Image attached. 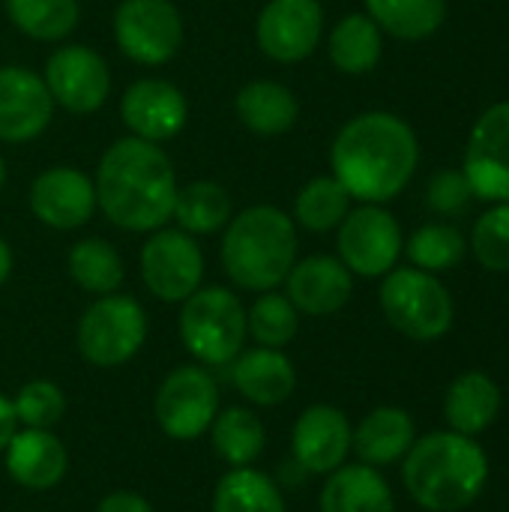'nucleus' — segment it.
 Masks as SVG:
<instances>
[{"instance_id":"1","label":"nucleus","mask_w":509,"mask_h":512,"mask_svg":"<svg viewBox=\"0 0 509 512\" xmlns=\"http://www.w3.org/2000/svg\"><path fill=\"white\" fill-rule=\"evenodd\" d=\"M93 186L105 219L135 234L159 231L171 219L180 189L168 153L135 135L114 141L102 153Z\"/></svg>"},{"instance_id":"2","label":"nucleus","mask_w":509,"mask_h":512,"mask_svg":"<svg viewBox=\"0 0 509 512\" xmlns=\"http://www.w3.org/2000/svg\"><path fill=\"white\" fill-rule=\"evenodd\" d=\"M420 159L414 129L387 111H369L342 126L333 141V177L363 204L396 198L414 177Z\"/></svg>"},{"instance_id":"3","label":"nucleus","mask_w":509,"mask_h":512,"mask_svg":"<svg viewBox=\"0 0 509 512\" xmlns=\"http://www.w3.org/2000/svg\"><path fill=\"white\" fill-rule=\"evenodd\" d=\"M402 480L423 510L459 512L486 489L489 459L468 435L432 432L405 453Z\"/></svg>"},{"instance_id":"4","label":"nucleus","mask_w":509,"mask_h":512,"mask_svg":"<svg viewBox=\"0 0 509 512\" xmlns=\"http://www.w3.org/2000/svg\"><path fill=\"white\" fill-rule=\"evenodd\" d=\"M297 261V228L288 213L255 204L225 225L222 267L243 291H273L285 282Z\"/></svg>"},{"instance_id":"5","label":"nucleus","mask_w":509,"mask_h":512,"mask_svg":"<svg viewBox=\"0 0 509 512\" xmlns=\"http://www.w3.org/2000/svg\"><path fill=\"white\" fill-rule=\"evenodd\" d=\"M246 309L228 288H198L183 300L180 339L204 366H228L246 345Z\"/></svg>"},{"instance_id":"6","label":"nucleus","mask_w":509,"mask_h":512,"mask_svg":"<svg viewBox=\"0 0 509 512\" xmlns=\"http://www.w3.org/2000/svg\"><path fill=\"white\" fill-rule=\"evenodd\" d=\"M381 309L387 321L417 342L441 339L453 327V297L426 270H390L381 285Z\"/></svg>"},{"instance_id":"7","label":"nucleus","mask_w":509,"mask_h":512,"mask_svg":"<svg viewBox=\"0 0 509 512\" xmlns=\"http://www.w3.org/2000/svg\"><path fill=\"white\" fill-rule=\"evenodd\" d=\"M78 351L90 366L114 369L129 363L147 339V312L129 294H105L78 321Z\"/></svg>"},{"instance_id":"8","label":"nucleus","mask_w":509,"mask_h":512,"mask_svg":"<svg viewBox=\"0 0 509 512\" xmlns=\"http://www.w3.org/2000/svg\"><path fill=\"white\" fill-rule=\"evenodd\" d=\"M156 423L174 441H195L210 432L219 414L216 378L201 366L174 369L156 393Z\"/></svg>"},{"instance_id":"9","label":"nucleus","mask_w":509,"mask_h":512,"mask_svg":"<svg viewBox=\"0 0 509 512\" xmlns=\"http://www.w3.org/2000/svg\"><path fill=\"white\" fill-rule=\"evenodd\" d=\"M120 51L141 66L168 63L183 42V18L171 0H120L114 12Z\"/></svg>"},{"instance_id":"10","label":"nucleus","mask_w":509,"mask_h":512,"mask_svg":"<svg viewBox=\"0 0 509 512\" xmlns=\"http://www.w3.org/2000/svg\"><path fill=\"white\" fill-rule=\"evenodd\" d=\"M141 279L162 303H183L201 288L204 255L192 234L159 228L141 249Z\"/></svg>"},{"instance_id":"11","label":"nucleus","mask_w":509,"mask_h":512,"mask_svg":"<svg viewBox=\"0 0 509 512\" xmlns=\"http://www.w3.org/2000/svg\"><path fill=\"white\" fill-rule=\"evenodd\" d=\"M339 261L366 279L387 276L402 252V228L399 222L381 210L378 204H363L348 210L339 225Z\"/></svg>"},{"instance_id":"12","label":"nucleus","mask_w":509,"mask_h":512,"mask_svg":"<svg viewBox=\"0 0 509 512\" xmlns=\"http://www.w3.org/2000/svg\"><path fill=\"white\" fill-rule=\"evenodd\" d=\"M45 87L54 105L72 114H93L111 93V72L105 57L87 45H63L45 60Z\"/></svg>"},{"instance_id":"13","label":"nucleus","mask_w":509,"mask_h":512,"mask_svg":"<svg viewBox=\"0 0 509 512\" xmlns=\"http://www.w3.org/2000/svg\"><path fill=\"white\" fill-rule=\"evenodd\" d=\"M324 33V9L318 0H267L255 21L258 48L276 63L306 60Z\"/></svg>"},{"instance_id":"14","label":"nucleus","mask_w":509,"mask_h":512,"mask_svg":"<svg viewBox=\"0 0 509 512\" xmlns=\"http://www.w3.org/2000/svg\"><path fill=\"white\" fill-rule=\"evenodd\" d=\"M471 192L483 201H509V102H498L474 123L465 171Z\"/></svg>"},{"instance_id":"15","label":"nucleus","mask_w":509,"mask_h":512,"mask_svg":"<svg viewBox=\"0 0 509 512\" xmlns=\"http://www.w3.org/2000/svg\"><path fill=\"white\" fill-rule=\"evenodd\" d=\"M27 201L30 213L42 225L54 231H75L87 225L96 213V186L84 171L57 165L33 180Z\"/></svg>"},{"instance_id":"16","label":"nucleus","mask_w":509,"mask_h":512,"mask_svg":"<svg viewBox=\"0 0 509 512\" xmlns=\"http://www.w3.org/2000/svg\"><path fill=\"white\" fill-rule=\"evenodd\" d=\"M54 114V99L45 78L24 66L0 69V141L24 144L45 132Z\"/></svg>"},{"instance_id":"17","label":"nucleus","mask_w":509,"mask_h":512,"mask_svg":"<svg viewBox=\"0 0 509 512\" xmlns=\"http://www.w3.org/2000/svg\"><path fill=\"white\" fill-rule=\"evenodd\" d=\"M120 114L135 138L162 144L186 126L189 102L171 81L141 78L123 93Z\"/></svg>"},{"instance_id":"18","label":"nucleus","mask_w":509,"mask_h":512,"mask_svg":"<svg viewBox=\"0 0 509 512\" xmlns=\"http://www.w3.org/2000/svg\"><path fill=\"white\" fill-rule=\"evenodd\" d=\"M351 423L333 405H312L306 408L291 435L294 459L309 474H333L345 465L351 453Z\"/></svg>"},{"instance_id":"19","label":"nucleus","mask_w":509,"mask_h":512,"mask_svg":"<svg viewBox=\"0 0 509 512\" xmlns=\"http://www.w3.org/2000/svg\"><path fill=\"white\" fill-rule=\"evenodd\" d=\"M285 285H288L285 297L294 303V309L315 318L339 312L354 294L351 270L330 255H312L294 261L291 273L285 276Z\"/></svg>"},{"instance_id":"20","label":"nucleus","mask_w":509,"mask_h":512,"mask_svg":"<svg viewBox=\"0 0 509 512\" xmlns=\"http://www.w3.org/2000/svg\"><path fill=\"white\" fill-rule=\"evenodd\" d=\"M3 459H6L9 477L27 492L54 489L69 468V453L51 429L15 432L3 450Z\"/></svg>"},{"instance_id":"21","label":"nucleus","mask_w":509,"mask_h":512,"mask_svg":"<svg viewBox=\"0 0 509 512\" xmlns=\"http://www.w3.org/2000/svg\"><path fill=\"white\" fill-rule=\"evenodd\" d=\"M231 381L252 405L273 408L291 399L297 387V372L279 348L258 345L252 351L237 354V360L231 363Z\"/></svg>"},{"instance_id":"22","label":"nucleus","mask_w":509,"mask_h":512,"mask_svg":"<svg viewBox=\"0 0 509 512\" xmlns=\"http://www.w3.org/2000/svg\"><path fill=\"white\" fill-rule=\"evenodd\" d=\"M321 512H396V501L372 465H342L327 474Z\"/></svg>"},{"instance_id":"23","label":"nucleus","mask_w":509,"mask_h":512,"mask_svg":"<svg viewBox=\"0 0 509 512\" xmlns=\"http://www.w3.org/2000/svg\"><path fill=\"white\" fill-rule=\"evenodd\" d=\"M414 444V420L402 408H375L351 435V450L363 465H393Z\"/></svg>"},{"instance_id":"24","label":"nucleus","mask_w":509,"mask_h":512,"mask_svg":"<svg viewBox=\"0 0 509 512\" xmlns=\"http://www.w3.org/2000/svg\"><path fill=\"white\" fill-rule=\"evenodd\" d=\"M501 411V390L486 372H465L459 375L444 399V414L453 432L459 435H480L486 432Z\"/></svg>"},{"instance_id":"25","label":"nucleus","mask_w":509,"mask_h":512,"mask_svg":"<svg viewBox=\"0 0 509 512\" xmlns=\"http://www.w3.org/2000/svg\"><path fill=\"white\" fill-rule=\"evenodd\" d=\"M237 117L255 135H282L300 117V102L279 81H249L234 99Z\"/></svg>"},{"instance_id":"26","label":"nucleus","mask_w":509,"mask_h":512,"mask_svg":"<svg viewBox=\"0 0 509 512\" xmlns=\"http://www.w3.org/2000/svg\"><path fill=\"white\" fill-rule=\"evenodd\" d=\"M210 441L216 456L231 465V468H252L267 444L264 423L255 411L249 408H225L216 414L210 426Z\"/></svg>"},{"instance_id":"27","label":"nucleus","mask_w":509,"mask_h":512,"mask_svg":"<svg viewBox=\"0 0 509 512\" xmlns=\"http://www.w3.org/2000/svg\"><path fill=\"white\" fill-rule=\"evenodd\" d=\"M330 60L339 72L345 75H366L378 66L384 42H381V27L369 15H345L333 33H330Z\"/></svg>"},{"instance_id":"28","label":"nucleus","mask_w":509,"mask_h":512,"mask_svg":"<svg viewBox=\"0 0 509 512\" xmlns=\"http://www.w3.org/2000/svg\"><path fill=\"white\" fill-rule=\"evenodd\" d=\"M171 216L177 219L180 231H186L192 237L216 234L219 228H225L231 222V198L219 183L195 180V183H186L183 189H177Z\"/></svg>"},{"instance_id":"29","label":"nucleus","mask_w":509,"mask_h":512,"mask_svg":"<svg viewBox=\"0 0 509 512\" xmlns=\"http://www.w3.org/2000/svg\"><path fill=\"white\" fill-rule=\"evenodd\" d=\"M369 18L396 39H426L447 18V0H366Z\"/></svg>"},{"instance_id":"30","label":"nucleus","mask_w":509,"mask_h":512,"mask_svg":"<svg viewBox=\"0 0 509 512\" xmlns=\"http://www.w3.org/2000/svg\"><path fill=\"white\" fill-rule=\"evenodd\" d=\"M69 276L87 294L105 297V294H117L126 270H123L120 252L108 240L87 237L69 249Z\"/></svg>"},{"instance_id":"31","label":"nucleus","mask_w":509,"mask_h":512,"mask_svg":"<svg viewBox=\"0 0 509 512\" xmlns=\"http://www.w3.org/2000/svg\"><path fill=\"white\" fill-rule=\"evenodd\" d=\"M213 512H285L279 486L255 468H231L213 492Z\"/></svg>"},{"instance_id":"32","label":"nucleus","mask_w":509,"mask_h":512,"mask_svg":"<svg viewBox=\"0 0 509 512\" xmlns=\"http://www.w3.org/2000/svg\"><path fill=\"white\" fill-rule=\"evenodd\" d=\"M6 15L24 36L39 42H57L75 30L81 18V3L78 0H6Z\"/></svg>"},{"instance_id":"33","label":"nucleus","mask_w":509,"mask_h":512,"mask_svg":"<svg viewBox=\"0 0 509 512\" xmlns=\"http://www.w3.org/2000/svg\"><path fill=\"white\" fill-rule=\"evenodd\" d=\"M348 210H351V195L336 177L309 180L294 201V219L312 234H327L339 228Z\"/></svg>"},{"instance_id":"34","label":"nucleus","mask_w":509,"mask_h":512,"mask_svg":"<svg viewBox=\"0 0 509 512\" xmlns=\"http://www.w3.org/2000/svg\"><path fill=\"white\" fill-rule=\"evenodd\" d=\"M300 327V312L285 294L264 291L246 312V330L261 348H285Z\"/></svg>"},{"instance_id":"35","label":"nucleus","mask_w":509,"mask_h":512,"mask_svg":"<svg viewBox=\"0 0 509 512\" xmlns=\"http://www.w3.org/2000/svg\"><path fill=\"white\" fill-rule=\"evenodd\" d=\"M468 252V243L459 228L453 225H423L408 240V258L417 264V270L438 273L456 267Z\"/></svg>"},{"instance_id":"36","label":"nucleus","mask_w":509,"mask_h":512,"mask_svg":"<svg viewBox=\"0 0 509 512\" xmlns=\"http://www.w3.org/2000/svg\"><path fill=\"white\" fill-rule=\"evenodd\" d=\"M15 417L24 429H54L66 414V396L54 381H27L12 399Z\"/></svg>"},{"instance_id":"37","label":"nucleus","mask_w":509,"mask_h":512,"mask_svg":"<svg viewBox=\"0 0 509 512\" xmlns=\"http://www.w3.org/2000/svg\"><path fill=\"white\" fill-rule=\"evenodd\" d=\"M471 249L486 270L509 273V201L477 219Z\"/></svg>"},{"instance_id":"38","label":"nucleus","mask_w":509,"mask_h":512,"mask_svg":"<svg viewBox=\"0 0 509 512\" xmlns=\"http://www.w3.org/2000/svg\"><path fill=\"white\" fill-rule=\"evenodd\" d=\"M471 195H474V192H471V183H468V177L459 174V171H441V174H435L432 183H429V207H432L435 213H444V216L462 213V210L468 207Z\"/></svg>"},{"instance_id":"39","label":"nucleus","mask_w":509,"mask_h":512,"mask_svg":"<svg viewBox=\"0 0 509 512\" xmlns=\"http://www.w3.org/2000/svg\"><path fill=\"white\" fill-rule=\"evenodd\" d=\"M96 512H156L138 492H111L99 501Z\"/></svg>"},{"instance_id":"40","label":"nucleus","mask_w":509,"mask_h":512,"mask_svg":"<svg viewBox=\"0 0 509 512\" xmlns=\"http://www.w3.org/2000/svg\"><path fill=\"white\" fill-rule=\"evenodd\" d=\"M15 432H18V417H15L12 399H6V396L0 393V453L6 450V444L12 441Z\"/></svg>"},{"instance_id":"41","label":"nucleus","mask_w":509,"mask_h":512,"mask_svg":"<svg viewBox=\"0 0 509 512\" xmlns=\"http://www.w3.org/2000/svg\"><path fill=\"white\" fill-rule=\"evenodd\" d=\"M9 273H12V249H9V243L0 237V285L9 279Z\"/></svg>"},{"instance_id":"42","label":"nucleus","mask_w":509,"mask_h":512,"mask_svg":"<svg viewBox=\"0 0 509 512\" xmlns=\"http://www.w3.org/2000/svg\"><path fill=\"white\" fill-rule=\"evenodd\" d=\"M3 183H6V165H3V156H0V189H3Z\"/></svg>"}]
</instances>
